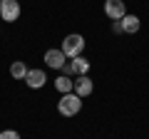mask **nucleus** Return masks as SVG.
Here are the masks:
<instances>
[{"mask_svg": "<svg viewBox=\"0 0 149 139\" xmlns=\"http://www.w3.org/2000/svg\"><path fill=\"white\" fill-rule=\"evenodd\" d=\"M25 85L30 87V90H42V87L47 85V75H45V70H27Z\"/></svg>", "mask_w": 149, "mask_h": 139, "instance_id": "nucleus-6", "label": "nucleus"}, {"mask_svg": "<svg viewBox=\"0 0 149 139\" xmlns=\"http://www.w3.org/2000/svg\"><path fill=\"white\" fill-rule=\"evenodd\" d=\"M72 92H74L77 97H82V99H85V97H90L92 92H95V82H92L87 75L74 77V90H72Z\"/></svg>", "mask_w": 149, "mask_h": 139, "instance_id": "nucleus-7", "label": "nucleus"}, {"mask_svg": "<svg viewBox=\"0 0 149 139\" xmlns=\"http://www.w3.org/2000/svg\"><path fill=\"white\" fill-rule=\"evenodd\" d=\"M27 70H30V67H27L22 60H15V62L10 65V75L15 77V80H25V77H27Z\"/></svg>", "mask_w": 149, "mask_h": 139, "instance_id": "nucleus-11", "label": "nucleus"}, {"mask_svg": "<svg viewBox=\"0 0 149 139\" xmlns=\"http://www.w3.org/2000/svg\"><path fill=\"white\" fill-rule=\"evenodd\" d=\"M22 8L17 0H3L0 3V20H5V22H15L17 17H20Z\"/></svg>", "mask_w": 149, "mask_h": 139, "instance_id": "nucleus-3", "label": "nucleus"}, {"mask_svg": "<svg viewBox=\"0 0 149 139\" xmlns=\"http://www.w3.org/2000/svg\"><path fill=\"white\" fill-rule=\"evenodd\" d=\"M112 32H114V35H122V32H124L122 20H112Z\"/></svg>", "mask_w": 149, "mask_h": 139, "instance_id": "nucleus-13", "label": "nucleus"}, {"mask_svg": "<svg viewBox=\"0 0 149 139\" xmlns=\"http://www.w3.org/2000/svg\"><path fill=\"white\" fill-rule=\"evenodd\" d=\"M82 109V97H77L74 92H67L57 99V112L62 117H74V114H80Z\"/></svg>", "mask_w": 149, "mask_h": 139, "instance_id": "nucleus-1", "label": "nucleus"}, {"mask_svg": "<svg viewBox=\"0 0 149 139\" xmlns=\"http://www.w3.org/2000/svg\"><path fill=\"white\" fill-rule=\"evenodd\" d=\"M70 65H72L74 77L87 75V72H90V67H92V65H90V60H87V57H82V55H80V57H72V60H70Z\"/></svg>", "mask_w": 149, "mask_h": 139, "instance_id": "nucleus-8", "label": "nucleus"}, {"mask_svg": "<svg viewBox=\"0 0 149 139\" xmlns=\"http://www.w3.org/2000/svg\"><path fill=\"white\" fill-rule=\"evenodd\" d=\"M42 60H45V65H47L50 70H62L65 62H67V55H65L60 47H50L47 52H45Z\"/></svg>", "mask_w": 149, "mask_h": 139, "instance_id": "nucleus-4", "label": "nucleus"}, {"mask_svg": "<svg viewBox=\"0 0 149 139\" xmlns=\"http://www.w3.org/2000/svg\"><path fill=\"white\" fill-rule=\"evenodd\" d=\"M60 50L67 55V60L80 57L82 50H85V38H82L80 32H70V35H65V40H62V45H60Z\"/></svg>", "mask_w": 149, "mask_h": 139, "instance_id": "nucleus-2", "label": "nucleus"}, {"mask_svg": "<svg viewBox=\"0 0 149 139\" xmlns=\"http://www.w3.org/2000/svg\"><path fill=\"white\" fill-rule=\"evenodd\" d=\"M104 15L109 20H122L127 15V5L124 0H104Z\"/></svg>", "mask_w": 149, "mask_h": 139, "instance_id": "nucleus-5", "label": "nucleus"}, {"mask_svg": "<svg viewBox=\"0 0 149 139\" xmlns=\"http://www.w3.org/2000/svg\"><path fill=\"white\" fill-rule=\"evenodd\" d=\"M0 139H20V134H17L15 129H3V132H0Z\"/></svg>", "mask_w": 149, "mask_h": 139, "instance_id": "nucleus-12", "label": "nucleus"}, {"mask_svg": "<svg viewBox=\"0 0 149 139\" xmlns=\"http://www.w3.org/2000/svg\"><path fill=\"white\" fill-rule=\"evenodd\" d=\"M0 3H3V0H0Z\"/></svg>", "mask_w": 149, "mask_h": 139, "instance_id": "nucleus-14", "label": "nucleus"}, {"mask_svg": "<svg viewBox=\"0 0 149 139\" xmlns=\"http://www.w3.org/2000/svg\"><path fill=\"white\" fill-rule=\"evenodd\" d=\"M122 27H124V35H134V32H139V27H142V20H139L137 15H124L122 17Z\"/></svg>", "mask_w": 149, "mask_h": 139, "instance_id": "nucleus-9", "label": "nucleus"}, {"mask_svg": "<svg viewBox=\"0 0 149 139\" xmlns=\"http://www.w3.org/2000/svg\"><path fill=\"white\" fill-rule=\"evenodd\" d=\"M55 90H57L60 95H67V92L74 90V80H72V77H67V75H60L57 80H55Z\"/></svg>", "mask_w": 149, "mask_h": 139, "instance_id": "nucleus-10", "label": "nucleus"}]
</instances>
